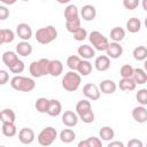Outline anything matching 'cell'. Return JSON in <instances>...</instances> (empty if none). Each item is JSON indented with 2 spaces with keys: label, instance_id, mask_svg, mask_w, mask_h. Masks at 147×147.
<instances>
[{
  "label": "cell",
  "instance_id": "obj_1",
  "mask_svg": "<svg viewBox=\"0 0 147 147\" xmlns=\"http://www.w3.org/2000/svg\"><path fill=\"white\" fill-rule=\"evenodd\" d=\"M10 86L18 92H31L36 87V82L32 78L16 75L11 78Z\"/></svg>",
  "mask_w": 147,
  "mask_h": 147
},
{
  "label": "cell",
  "instance_id": "obj_2",
  "mask_svg": "<svg viewBox=\"0 0 147 147\" xmlns=\"http://www.w3.org/2000/svg\"><path fill=\"white\" fill-rule=\"evenodd\" d=\"M36 40L41 45H47L52 41H54L57 38V30L53 25H47L44 28H40L36 31Z\"/></svg>",
  "mask_w": 147,
  "mask_h": 147
},
{
  "label": "cell",
  "instance_id": "obj_3",
  "mask_svg": "<svg viewBox=\"0 0 147 147\" xmlns=\"http://www.w3.org/2000/svg\"><path fill=\"white\" fill-rule=\"evenodd\" d=\"M82 83V77L76 71H68L62 78V87L68 92H75L78 90Z\"/></svg>",
  "mask_w": 147,
  "mask_h": 147
},
{
  "label": "cell",
  "instance_id": "obj_4",
  "mask_svg": "<svg viewBox=\"0 0 147 147\" xmlns=\"http://www.w3.org/2000/svg\"><path fill=\"white\" fill-rule=\"evenodd\" d=\"M49 61L51 60H48V59H40L38 61L31 62V64L29 67V71L31 74V76L32 77H36V78H39V77L49 75L48 74Z\"/></svg>",
  "mask_w": 147,
  "mask_h": 147
},
{
  "label": "cell",
  "instance_id": "obj_5",
  "mask_svg": "<svg viewBox=\"0 0 147 147\" xmlns=\"http://www.w3.org/2000/svg\"><path fill=\"white\" fill-rule=\"evenodd\" d=\"M56 138H57L56 130L53 126H46L38 134V142L39 145L47 147V146H51L55 141Z\"/></svg>",
  "mask_w": 147,
  "mask_h": 147
},
{
  "label": "cell",
  "instance_id": "obj_6",
  "mask_svg": "<svg viewBox=\"0 0 147 147\" xmlns=\"http://www.w3.org/2000/svg\"><path fill=\"white\" fill-rule=\"evenodd\" d=\"M88 40L92 44V46L94 47V49L100 51V52L106 51L107 47H108V45H109V41H108L107 37H105L99 31H92L88 34Z\"/></svg>",
  "mask_w": 147,
  "mask_h": 147
},
{
  "label": "cell",
  "instance_id": "obj_7",
  "mask_svg": "<svg viewBox=\"0 0 147 147\" xmlns=\"http://www.w3.org/2000/svg\"><path fill=\"white\" fill-rule=\"evenodd\" d=\"M83 94L88 100L96 101L100 99V87H98L95 84H92V83L85 84L83 87Z\"/></svg>",
  "mask_w": 147,
  "mask_h": 147
},
{
  "label": "cell",
  "instance_id": "obj_8",
  "mask_svg": "<svg viewBox=\"0 0 147 147\" xmlns=\"http://www.w3.org/2000/svg\"><path fill=\"white\" fill-rule=\"evenodd\" d=\"M79 121V116L77 113L72 110H65L62 115V123L68 127H74L77 125Z\"/></svg>",
  "mask_w": 147,
  "mask_h": 147
},
{
  "label": "cell",
  "instance_id": "obj_9",
  "mask_svg": "<svg viewBox=\"0 0 147 147\" xmlns=\"http://www.w3.org/2000/svg\"><path fill=\"white\" fill-rule=\"evenodd\" d=\"M18 140L23 145H30L34 140V131L30 127H23L18 132Z\"/></svg>",
  "mask_w": 147,
  "mask_h": 147
},
{
  "label": "cell",
  "instance_id": "obj_10",
  "mask_svg": "<svg viewBox=\"0 0 147 147\" xmlns=\"http://www.w3.org/2000/svg\"><path fill=\"white\" fill-rule=\"evenodd\" d=\"M16 34L22 40L28 41L32 37V29H31V26L28 23H20L16 26Z\"/></svg>",
  "mask_w": 147,
  "mask_h": 147
},
{
  "label": "cell",
  "instance_id": "obj_11",
  "mask_svg": "<svg viewBox=\"0 0 147 147\" xmlns=\"http://www.w3.org/2000/svg\"><path fill=\"white\" fill-rule=\"evenodd\" d=\"M105 52L110 59H118L123 54V47L121 46L119 42L113 41V42H109V45Z\"/></svg>",
  "mask_w": 147,
  "mask_h": 147
},
{
  "label": "cell",
  "instance_id": "obj_12",
  "mask_svg": "<svg viewBox=\"0 0 147 147\" xmlns=\"http://www.w3.org/2000/svg\"><path fill=\"white\" fill-rule=\"evenodd\" d=\"M132 118L140 124L147 122V108H145V106L142 105L134 107L132 109Z\"/></svg>",
  "mask_w": 147,
  "mask_h": 147
},
{
  "label": "cell",
  "instance_id": "obj_13",
  "mask_svg": "<svg viewBox=\"0 0 147 147\" xmlns=\"http://www.w3.org/2000/svg\"><path fill=\"white\" fill-rule=\"evenodd\" d=\"M17 55H18V54H17L16 52H13V51H7V52H5V53L2 54V62H3V64L10 69L13 65H15V64L20 61V59H18Z\"/></svg>",
  "mask_w": 147,
  "mask_h": 147
},
{
  "label": "cell",
  "instance_id": "obj_14",
  "mask_svg": "<svg viewBox=\"0 0 147 147\" xmlns=\"http://www.w3.org/2000/svg\"><path fill=\"white\" fill-rule=\"evenodd\" d=\"M94 67L98 71H107L110 68V57L108 55H100L94 61Z\"/></svg>",
  "mask_w": 147,
  "mask_h": 147
},
{
  "label": "cell",
  "instance_id": "obj_15",
  "mask_svg": "<svg viewBox=\"0 0 147 147\" xmlns=\"http://www.w3.org/2000/svg\"><path fill=\"white\" fill-rule=\"evenodd\" d=\"M80 15H82V18L85 21H93L96 16V9L92 5H85L80 9Z\"/></svg>",
  "mask_w": 147,
  "mask_h": 147
},
{
  "label": "cell",
  "instance_id": "obj_16",
  "mask_svg": "<svg viewBox=\"0 0 147 147\" xmlns=\"http://www.w3.org/2000/svg\"><path fill=\"white\" fill-rule=\"evenodd\" d=\"M63 72V64L60 60H51L48 67V74L53 77H57Z\"/></svg>",
  "mask_w": 147,
  "mask_h": 147
},
{
  "label": "cell",
  "instance_id": "obj_17",
  "mask_svg": "<svg viewBox=\"0 0 147 147\" xmlns=\"http://www.w3.org/2000/svg\"><path fill=\"white\" fill-rule=\"evenodd\" d=\"M100 91L105 94H113L116 88H117V85L114 80L111 79H103L101 83H100Z\"/></svg>",
  "mask_w": 147,
  "mask_h": 147
},
{
  "label": "cell",
  "instance_id": "obj_18",
  "mask_svg": "<svg viewBox=\"0 0 147 147\" xmlns=\"http://www.w3.org/2000/svg\"><path fill=\"white\" fill-rule=\"evenodd\" d=\"M62 111V105L59 100L56 99H51L49 100V106H48V110H47V114L52 117H56L61 114Z\"/></svg>",
  "mask_w": 147,
  "mask_h": 147
},
{
  "label": "cell",
  "instance_id": "obj_19",
  "mask_svg": "<svg viewBox=\"0 0 147 147\" xmlns=\"http://www.w3.org/2000/svg\"><path fill=\"white\" fill-rule=\"evenodd\" d=\"M77 52H78V55L80 57H83L84 60H90V59L94 57V55H95V49L93 47H91L90 45H82V46H79Z\"/></svg>",
  "mask_w": 147,
  "mask_h": 147
},
{
  "label": "cell",
  "instance_id": "obj_20",
  "mask_svg": "<svg viewBox=\"0 0 147 147\" xmlns=\"http://www.w3.org/2000/svg\"><path fill=\"white\" fill-rule=\"evenodd\" d=\"M16 53L21 56H29L32 53V45L23 40L16 45Z\"/></svg>",
  "mask_w": 147,
  "mask_h": 147
},
{
  "label": "cell",
  "instance_id": "obj_21",
  "mask_svg": "<svg viewBox=\"0 0 147 147\" xmlns=\"http://www.w3.org/2000/svg\"><path fill=\"white\" fill-rule=\"evenodd\" d=\"M119 88L124 92H131V91H134L136 90V86H137V83L134 82V79L131 77V78H122L119 80V84H118Z\"/></svg>",
  "mask_w": 147,
  "mask_h": 147
},
{
  "label": "cell",
  "instance_id": "obj_22",
  "mask_svg": "<svg viewBox=\"0 0 147 147\" xmlns=\"http://www.w3.org/2000/svg\"><path fill=\"white\" fill-rule=\"evenodd\" d=\"M64 18L65 21H72L76 18H79V11L76 5H68L64 9Z\"/></svg>",
  "mask_w": 147,
  "mask_h": 147
},
{
  "label": "cell",
  "instance_id": "obj_23",
  "mask_svg": "<svg viewBox=\"0 0 147 147\" xmlns=\"http://www.w3.org/2000/svg\"><path fill=\"white\" fill-rule=\"evenodd\" d=\"M1 131H2V134L8 137V138L14 137L17 133V129L15 126V122H5V123H2Z\"/></svg>",
  "mask_w": 147,
  "mask_h": 147
},
{
  "label": "cell",
  "instance_id": "obj_24",
  "mask_svg": "<svg viewBox=\"0 0 147 147\" xmlns=\"http://www.w3.org/2000/svg\"><path fill=\"white\" fill-rule=\"evenodd\" d=\"M15 39V33L10 29H1L0 30V44H9Z\"/></svg>",
  "mask_w": 147,
  "mask_h": 147
},
{
  "label": "cell",
  "instance_id": "obj_25",
  "mask_svg": "<svg viewBox=\"0 0 147 147\" xmlns=\"http://www.w3.org/2000/svg\"><path fill=\"white\" fill-rule=\"evenodd\" d=\"M102 140L98 137H90L84 141L78 142V147H101Z\"/></svg>",
  "mask_w": 147,
  "mask_h": 147
},
{
  "label": "cell",
  "instance_id": "obj_26",
  "mask_svg": "<svg viewBox=\"0 0 147 147\" xmlns=\"http://www.w3.org/2000/svg\"><path fill=\"white\" fill-rule=\"evenodd\" d=\"M76 139V133L71 129H64L60 132V140L64 144H70Z\"/></svg>",
  "mask_w": 147,
  "mask_h": 147
},
{
  "label": "cell",
  "instance_id": "obj_27",
  "mask_svg": "<svg viewBox=\"0 0 147 147\" xmlns=\"http://www.w3.org/2000/svg\"><path fill=\"white\" fill-rule=\"evenodd\" d=\"M140 28H141V21H140L139 18H137V17H131V18H129V21L126 22V29H127V31L131 32V33H137V32H139Z\"/></svg>",
  "mask_w": 147,
  "mask_h": 147
},
{
  "label": "cell",
  "instance_id": "obj_28",
  "mask_svg": "<svg viewBox=\"0 0 147 147\" xmlns=\"http://www.w3.org/2000/svg\"><path fill=\"white\" fill-rule=\"evenodd\" d=\"M99 137L103 141H110L114 139L115 132H114L113 127H110V126H102L99 131Z\"/></svg>",
  "mask_w": 147,
  "mask_h": 147
},
{
  "label": "cell",
  "instance_id": "obj_29",
  "mask_svg": "<svg viewBox=\"0 0 147 147\" xmlns=\"http://www.w3.org/2000/svg\"><path fill=\"white\" fill-rule=\"evenodd\" d=\"M134 82L138 84V85H142L145 83H147V72L145 71V69H141V68H137L134 69V72H133V77Z\"/></svg>",
  "mask_w": 147,
  "mask_h": 147
},
{
  "label": "cell",
  "instance_id": "obj_30",
  "mask_svg": "<svg viewBox=\"0 0 147 147\" xmlns=\"http://www.w3.org/2000/svg\"><path fill=\"white\" fill-rule=\"evenodd\" d=\"M125 37V30L121 26H115L111 29L110 31V39L113 41H116V42H119L124 39Z\"/></svg>",
  "mask_w": 147,
  "mask_h": 147
},
{
  "label": "cell",
  "instance_id": "obj_31",
  "mask_svg": "<svg viewBox=\"0 0 147 147\" xmlns=\"http://www.w3.org/2000/svg\"><path fill=\"white\" fill-rule=\"evenodd\" d=\"M92 63L88 61V60H82L80 63H79V67L77 69L78 74L80 76H88L91 72H92Z\"/></svg>",
  "mask_w": 147,
  "mask_h": 147
},
{
  "label": "cell",
  "instance_id": "obj_32",
  "mask_svg": "<svg viewBox=\"0 0 147 147\" xmlns=\"http://www.w3.org/2000/svg\"><path fill=\"white\" fill-rule=\"evenodd\" d=\"M48 106H49V100L46 98H39V99H37V101L34 103L37 111L40 114H47Z\"/></svg>",
  "mask_w": 147,
  "mask_h": 147
},
{
  "label": "cell",
  "instance_id": "obj_33",
  "mask_svg": "<svg viewBox=\"0 0 147 147\" xmlns=\"http://www.w3.org/2000/svg\"><path fill=\"white\" fill-rule=\"evenodd\" d=\"M91 109H92V106H91V102L88 100H80L76 105V113L78 114V116L90 111Z\"/></svg>",
  "mask_w": 147,
  "mask_h": 147
},
{
  "label": "cell",
  "instance_id": "obj_34",
  "mask_svg": "<svg viewBox=\"0 0 147 147\" xmlns=\"http://www.w3.org/2000/svg\"><path fill=\"white\" fill-rule=\"evenodd\" d=\"M132 55H133L134 60H137V61H145L147 59V47L146 46H137L133 49Z\"/></svg>",
  "mask_w": 147,
  "mask_h": 147
},
{
  "label": "cell",
  "instance_id": "obj_35",
  "mask_svg": "<svg viewBox=\"0 0 147 147\" xmlns=\"http://www.w3.org/2000/svg\"><path fill=\"white\" fill-rule=\"evenodd\" d=\"M0 118H1V122H2V123H5V122H15L16 115H15V113H14L13 109H10V108H5V109L1 110Z\"/></svg>",
  "mask_w": 147,
  "mask_h": 147
},
{
  "label": "cell",
  "instance_id": "obj_36",
  "mask_svg": "<svg viewBox=\"0 0 147 147\" xmlns=\"http://www.w3.org/2000/svg\"><path fill=\"white\" fill-rule=\"evenodd\" d=\"M80 57L78 55H70L68 59H67V65L70 70H74V71H77L78 67H79V63H80Z\"/></svg>",
  "mask_w": 147,
  "mask_h": 147
},
{
  "label": "cell",
  "instance_id": "obj_37",
  "mask_svg": "<svg viewBox=\"0 0 147 147\" xmlns=\"http://www.w3.org/2000/svg\"><path fill=\"white\" fill-rule=\"evenodd\" d=\"M65 28L70 33H75L76 31H78L82 26H80V18H76L72 21H65Z\"/></svg>",
  "mask_w": 147,
  "mask_h": 147
},
{
  "label": "cell",
  "instance_id": "obj_38",
  "mask_svg": "<svg viewBox=\"0 0 147 147\" xmlns=\"http://www.w3.org/2000/svg\"><path fill=\"white\" fill-rule=\"evenodd\" d=\"M133 72H134V68L130 64H124L119 69V75L122 78H131L133 77Z\"/></svg>",
  "mask_w": 147,
  "mask_h": 147
},
{
  "label": "cell",
  "instance_id": "obj_39",
  "mask_svg": "<svg viewBox=\"0 0 147 147\" xmlns=\"http://www.w3.org/2000/svg\"><path fill=\"white\" fill-rule=\"evenodd\" d=\"M136 99L137 101L142 105V106H147V88H141L137 92L136 94Z\"/></svg>",
  "mask_w": 147,
  "mask_h": 147
},
{
  "label": "cell",
  "instance_id": "obj_40",
  "mask_svg": "<svg viewBox=\"0 0 147 147\" xmlns=\"http://www.w3.org/2000/svg\"><path fill=\"white\" fill-rule=\"evenodd\" d=\"M94 118H95V115H94V113H93L92 109L90 111H87V113H85V114H83V115L79 116V119L83 123H85V124H90V123L94 122Z\"/></svg>",
  "mask_w": 147,
  "mask_h": 147
},
{
  "label": "cell",
  "instance_id": "obj_41",
  "mask_svg": "<svg viewBox=\"0 0 147 147\" xmlns=\"http://www.w3.org/2000/svg\"><path fill=\"white\" fill-rule=\"evenodd\" d=\"M72 34H74V39L77 40V41H83V40H85V39L88 37L87 31H86L85 29H83V28H80L78 31H76V32L72 33Z\"/></svg>",
  "mask_w": 147,
  "mask_h": 147
},
{
  "label": "cell",
  "instance_id": "obj_42",
  "mask_svg": "<svg viewBox=\"0 0 147 147\" xmlns=\"http://www.w3.org/2000/svg\"><path fill=\"white\" fill-rule=\"evenodd\" d=\"M24 69H25L24 62L20 60V61H18V62H17L15 65H13V67H11L9 70H10L13 74H16V75H17V74H22V72L24 71Z\"/></svg>",
  "mask_w": 147,
  "mask_h": 147
},
{
  "label": "cell",
  "instance_id": "obj_43",
  "mask_svg": "<svg viewBox=\"0 0 147 147\" xmlns=\"http://www.w3.org/2000/svg\"><path fill=\"white\" fill-rule=\"evenodd\" d=\"M123 6L125 9L133 10L139 6V0H123Z\"/></svg>",
  "mask_w": 147,
  "mask_h": 147
},
{
  "label": "cell",
  "instance_id": "obj_44",
  "mask_svg": "<svg viewBox=\"0 0 147 147\" xmlns=\"http://www.w3.org/2000/svg\"><path fill=\"white\" fill-rule=\"evenodd\" d=\"M8 79H9V75H8V72L6 71V70H0V84L1 85H5L7 82H8Z\"/></svg>",
  "mask_w": 147,
  "mask_h": 147
},
{
  "label": "cell",
  "instance_id": "obj_45",
  "mask_svg": "<svg viewBox=\"0 0 147 147\" xmlns=\"http://www.w3.org/2000/svg\"><path fill=\"white\" fill-rule=\"evenodd\" d=\"M9 16V10L5 6H0V20H6Z\"/></svg>",
  "mask_w": 147,
  "mask_h": 147
},
{
  "label": "cell",
  "instance_id": "obj_46",
  "mask_svg": "<svg viewBox=\"0 0 147 147\" xmlns=\"http://www.w3.org/2000/svg\"><path fill=\"white\" fill-rule=\"evenodd\" d=\"M127 146L129 147H142L144 144L141 140H138V139H131L129 142H127Z\"/></svg>",
  "mask_w": 147,
  "mask_h": 147
},
{
  "label": "cell",
  "instance_id": "obj_47",
  "mask_svg": "<svg viewBox=\"0 0 147 147\" xmlns=\"http://www.w3.org/2000/svg\"><path fill=\"white\" fill-rule=\"evenodd\" d=\"M108 147H124V144L122 141H109L108 142Z\"/></svg>",
  "mask_w": 147,
  "mask_h": 147
},
{
  "label": "cell",
  "instance_id": "obj_48",
  "mask_svg": "<svg viewBox=\"0 0 147 147\" xmlns=\"http://www.w3.org/2000/svg\"><path fill=\"white\" fill-rule=\"evenodd\" d=\"M3 5H8V6H10V5H14L17 0H0Z\"/></svg>",
  "mask_w": 147,
  "mask_h": 147
},
{
  "label": "cell",
  "instance_id": "obj_49",
  "mask_svg": "<svg viewBox=\"0 0 147 147\" xmlns=\"http://www.w3.org/2000/svg\"><path fill=\"white\" fill-rule=\"evenodd\" d=\"M141 5H142V8L145 11H147V0H142L141 1Z\"/></svg>",
  "mask_w": 147,
  "mask_h": 147
},
{
  "label": "cell",
  "instance_id": "obj_50",
  "mask_svg": "<svg viewBox=\"0 0 147 147\" xmlns=\"http://www.w3.org/2000/svg\"><path fill=\"white\" fill-rule=\"evenodd\" d=\"M59 3H62V5H64V3H69L71 0H56Z\"/></svg>",
  "mask_w": 147,
  "mask_h": 147
},
{
  "label": "cell",
  "instance_id": "obj_51",
  "mask_svg": "<svg viewBox=\"0 0 147 147\" xmlns=\"http://www.w3.org/2000/svg\"><path fill=\"white\" fill-rule=\"evenodd\" d=\"M144 69H145V71L147 72V59L144 61Z\"/></svg>",
  "mask_w": 147,
  "mask_h": 147
},
{
  "label": "cell",
  "instance_id": "obj_52",
  "mask_svg": "<svg viewBox=\"0 0 147 147\" xmlns=\"http://www.w3.org/2000/svg\"><path fill=\"white\" fill-rule=\"evenodd\" d=\"M144 24H145V26H146V28H147V17H146V18H145V22H144Z\"/></svg>",
  "mask_w": 147,
  "mask_h": 147
},
{
  "label": "cell",
  "instance_id": "obj_53",
  "mask_svg": "<svg viewBox=\"0 0 147 147\" xmlns=\"http://www.w3.org/2000/svg\"><path fill=\"white\" fill-rule=\"evenodd\" d=\"M23 1H30V0H23Z\"/></svg>",
  "mask_w": 147,
  "mask_h": 147
},
{
  "label": "cell",
  "instance_id": "obj_54",
  "mask_svg": "<svg viewBox=\"0 0 147 147\" xmlns=\"http://www.w3.org/2000/svg\"><path fill=\"white\" fill-rule=\"evenodd\" d=\"M42 1H44V0H42Z\"/></svg>",
  "mask_w": 147,
  "mask_h": 147
}]
</instances>
